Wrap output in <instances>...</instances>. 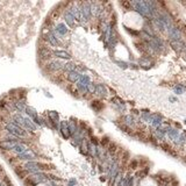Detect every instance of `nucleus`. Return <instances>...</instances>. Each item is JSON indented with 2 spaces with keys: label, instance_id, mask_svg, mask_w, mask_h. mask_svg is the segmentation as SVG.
Returning <instances> with one entry per match:
<instances>
[{
  "label": "nucleus",
  "instance_id": "obj_1",
  "mask_svg": "<svg viewBox=\"0 0 186 186\" xmlns=\"http://www.w3.org/2000/svg\"><path fill=\"white\" fill-rule=\"evenodd\" d=\"M65 62L60 60V59H57V58H51L49 59L48 62L43 64V70L48 73H56L58 71H62L63 70V65H64Z\"/></svg>",
  "mask_w": 186,
  "mask_h": 186
},
{
  "label": "nucleus",
  "instance_id": "obj_2",
  "mask_svg": "<svg viewBox=\"0 0 186 186\" xmlns=\"http://www.w3.org/2000/svg\"><path fill=\"white\" fill-rule=\"evenodd\" d=\"M130 5H131V7L137 12V13L141 15V16H143V18H147V19H152L151 18V14H150V12H149V9H148V7H147V5H145V3L144 1H131L130 3Z\"/></svg>",
  "mask_w": 186,
  "mask_h": 186
},
{
  "label": "nucleus",
  "instance_id": "obj_3",
  "mask_svg": "<svg viewBox=\"0 0 186 186\" xmlns=\"http://www.w3.org/2000/svg\"><path fill=\"white\" fill-rule=\"evenodd\" d=\"M166 32H168V35L170 37V41H179L181 40V32H180V28L172 24L169 28H166Z\"/></svg>",
  "mask_w": 186,
  "mask_h": 186
},
{
  "label": "nucleus",
  "instance_id": "obj_4",
  "mask_svg": "<svg viewBox=\"0 0 186 186\" xmlns=\"http://www.w3.org/2000/svg\"><path fill=\"white\" fill-rule=\"evenodd\" d=\"M23 129L27 130L28 133H35L37 130V126L32 121V119H29L28 116H23Z\"/></svg>",
  "mask_w": 186,
  "mask_h": 186
},
{
  "label": "nucleus",
  "instance_id": "obj_5",
  "mask_svg": "<svg viewBox=\"0 0 186 186\" xmlns=\"http://www.w3.org/2000/svg\"><path fill=\"white\" fill-rule=\"evenodd\" d=\"M90 5L91 3L89 1H83L80 3V9H81V13H83V16H84V20L85 21H89L91 20V8H90Z\"/></svg>",
  "mask_w": 186,
  "mask_h": 186
},
{
  "label": "nucleus",
  "instance_id": "obj_6",
  "mask_svg": "<svg viewBox=\"0 0 186 186\" xmlns=\"http://www.w3.org/2000/svg\"><path fill=\"white\" fill-rule=\"evenodd\" d=\"M53 57L57 58V59H68L70 60L72 57H71V54L66 50H62V49H55L53 50Z\"/></svg>",
  "mask_w": 186,
  "mask_h": 186
},
{
  "label": "nucleus",
  "instance_id": "obj_7",
  "mask_svg": "<svg viewBox=\"0 0 186 186\" xmlns=\"http://www.w3.org/2000/svg\"><path fill=\"white\" fill-rule=\"evenodd\" d=\"M63 76H64L66 81L72 83V84H77L79 78H80V76H81V73H79L77 71H72V72H65Z\"/></svg>",
  "mask_w": 186,
  "mask_h": 186
},
{
  "label": "nucleus",
  "instance_id": "obj_8",
  "mask_svg": "<svg viewBox=\"0 0 186 186\" xmlns=\"http://www.w3.org/2000/svg\"><path fill=\"white\" fill-rule=\"evenodd\" d=\"M59 133L65 140H69L71 137V134H70V130L68 127V121H60L59 122Z\"/></svg>",
  "mask_w": 186,
  "mask_h": 186
},
{
  "label": "nucleus",
  "instance_id": "obj_9",
  "mask_svg": "<svg viewBox=\"0 0 186 186\" xmlns=\"http://www.w3.org/2000/svg\"><path fill=\"white\" fill-rule=\"evenodd\" d=\"M90 8H91V16L92 18H99V15H100V13L104 11V7L98 4V3H91L90 5Z\"/></svg>",
  "mask_w": 186,
  "mask_h": 186
},
{
  "label": "nucleus",
  "instance_id": "obj_10",
  "mask_svg": "<svg viewBox=\"0 0 186 186\" xmlns=\"http://www.w3.org/2000/svg\"><path fill=\"white\" fill-rule=\"evenodd\" d=\"M165 128V133H166V135H168V137L170 139V140H172L173 142H176L177 140H178V137H179V130L178 129H176V128H172V127H170V126H168V127H164Z\"/></svg>",
  "mask_w": 186,
  "mask_h": 186
},
{
  "label": "nucleus",
  "instance_id": "obj_11",
  "mask_svg": "<svg viewBox=\"0 0 186 186\" xmlns=\"http://www.w3.org/2000/svg\"><path fill=\"white\" fill-rule=\"evenodd\" d=\"M63 18H64V21H65V24L68 27H74L76 26V20H74V18L71 15V13L68 11V7L64 9L63 12Z\"/></svg>",
  "mask_w": 186,
  "mask_h": 186
},
{
  "label": "nucleus",
  "instance_id": "obj_12",
  "mask_svg": "<svg viewBox=\"0 0 186 186\" xmlns=\"http://www.w3.org/2000/svg\"><path fill=\"white\" fill-rule=\"evenodd\" d=\"M35 157H36V155L32 149H27L24 152L18 155V159H20V160H29V162H32L33 159H35Z\"/></svg>",
  "mask_w": 186,
  "mask_h": 186
},
{
  "label": "nucleus",
  "instance_id": "obj_13",
  "mask_svg": "<svg viewBox=\"0 0 186 186\" xmlns=\"http://www.w3.org/2000/svg\"><path fill=\"white\" fill-rule=\"evenodd\" d=\"M150 123H151V126L155 127V128L160 127V126H162V123H163V118H162V115H159V114H151Z\"/></svg>",
  "mask_w": 186,
  "mask_h": 186
},
{
  "label": "nucleus",
  "instance_id": "obj_14",
  "mask_svg": "<svg viewBox=\"0 0 186 186\" xmlns=\"http://www.w3.org/2000/svg\"><path fill=\"white\" fill-rule=\"evenodd\" d=\"M98 97H100V98H106L108 92H107V89H106V86L103 85V84H95V93Z\"/></svg>",
  "mask_w": 186,
  "mask_h": 186
},
{
  "label": "nucleus",
  "instance_id": "obj_15",
  "mask_svg": "<svg viewBox=\"0 0 186 186\" xmlns=\"http://www.w3.org/2000/svg\"><path fill=\"white\" fill-rule=\"evenodd\" d=\"M18 144V142H12V141H0V149L4 151L13 150V148Z\"/></svg>",
  "mask_w": 186,
  "mask_h": 186
},
{
  "label": "nucleus",
  "instance_id": "obj_16",
  "mask_svg": "<svg viewBox=\"0 0 186 186\" xmlns=\"http://www.w3.org/2000/svg\"><path fill=\"white\" fill-rule=\"evenodd\" d=\"M170 45H171V48H172L175 51L181 53V51L184 50L185 43H184L181 40H179V41H170Z\"/></svg>",
  "mask_w": 186,
  "mask_h": 186
},
{
  "label": "nucleus",
  "instance_id": "obj_17",
  "mask_svg": "<svg viewBox=\"0 0 186 186\" xmlns=\"http://www.w3.org/2000/svg\"><path fill=\"white\" fill-rule=\"evenodd\" d=\"M68 127H69V130H70V134H71V137L76 134L79 129V126H78V122L76 120L71 119L70 121H68Z\"/></svg>",
  "mask_w": 186,
  "mask_h": 186
},
{
  "label": "nucleus",
  "instance_id": "obj_18",
  "mask_svg": "<svg viewBox=\"0 0 186 186\" xmlns=\"http://www.w3.org/2000/svg\"><path fill=\"white\" fill-rule=\"evenodd\" d=\"M14 107H15V110L21 114L26 110L27 105H26V101H23V100H14Z\"/></svg>",
  "mask_w": 186,
  "mask_h": 186
},
{
  "label": "nucleus",
  "instance_id": "obj_19",
  "mask_svg": "<svg viewBox=\"0 0 186 186\" xmlns=\"http://www.w3.org/2000/svg\"><path fill=\"white\" fill-rule=\"evenodd\" d=\"M26 114L28 115V118L29 119H32V121H35L37 118H39V114H37V112H36V109L35 108H33V107H30V106H27L26 107Z\"/></svg>",
  "mask_w": 186,
  "mask_h": 186
},
{
  "label": "nucleus",
  "instance_id": "obj_20",
  "mask_svg": "<svg viewBox=\"0 0 186 186\" xmlns=\"http://www.w3.org/2000/svg\"><path fill=\"white\" fill-rule=\"evenodd\" d=\"M76 66H77V64L76 63H73V62H71V60H69V62H65L64 63V65H63V71L64 73L65 72H72V71H76Z\"/></svg>",
  "mask_w": 186,
  "mask_h": 186
},
{
  "label": "nucleus",
  "instance_id": "obj_21",
  "mask_svg": "<svg viewBox=\"0 0 186 186\" xmlns=\"http://www.w3.org/2000/svg\"><path fill=\"white\" fill-rule=\"evenodd\" d=\"M135 119L133 115H126L125 118H123V125H126L127 127H129L130 129L135 127Z\"/></svg>",
  "mask_w": 186,
  "mask_h": 186
},
{
  "label": "nucleus",
  "instance_id": "obj_22",
  "mask_svg": "<svg viewBox=\"0 0 186 186\" xmlns=\"http://www.w3.org/2000/svg\"><path fill=\"white\" fill-rule=\"evenodd\" d=\"M165 135H166V133H165V128H164V127H158V128H156V130H155L156 140L163 141L164 137H165Z\"/></svg>",
  "mask_w": 186,
  "mask_h": 186
},
{
  "label": "nucleus",
  "instance_id": "obj_23",
  "mask_svg": "<svg viewBox=\"0 0 186 186\" xmlns=\"http://www.w3.org/2000/svg\"><path fill=\"white\" fill-rule=\"evenodd\" d=\"M27 149H28V148H27L26 144H23V143H18V144L13 148V150H12V151H13L14 154H16V155H20V154H22V152L26 151Z\"/></svg>",
  "mask_w": 186,
  "mask_h": 186
},
{
  "label": "nucleus",
  "instance_id": "obj_24",
  "mask_svg": "<svg viewBox=\"0 0 186 186\" xmlns=\"http://www.w3.org/2000/svg\"><path fill=\"white\" fill-rule=\"evenodd\" d=\"M78 83H80L81 85H84V86H86V87H87V86H89L92 81H91V78H90L89 74H81L80 78H79V80H78Z\"/></svg>",
  "mask_w": 186,
  "mask_h": 186
},
{
  "label": "nucleus",
  "instance_id": "obj_25",
  "mask_svg": "<svg viewBox=\"0 0 186 186\" xmlns=\"http://www.w3.org/2000/svg\"><path fill=\"white\" fill-rule=\"evenodd\" d=\"M91 107L95 110V112H99V110H101L104 108V104L101 101H99V100H93L91 103Z\"/></svg>",
  "mask_w": 186,
  "mask_h": 186
},
{
  "label": "nucleus",
  "instance_id": "obj_26",
  "mask_svg": "<svg viewBox=\"0 0 186 186\" xmlns=\"http://www.w3.org/2000/svg\"><path fill=\"white\" fill-rule=\"evenodd\" d=\"M89 154H91V156H93V157H97L98 156V147L89 143Z\"/></svg>",
  "mask_w": 186,
  "mask_h": 186
},
{
  "label": "nucleus",
  "instance_id": "obj_27",
  "mask_svg": "<svg viewBox=\"0 0 186 186\" xmlns=\"http://www.w3.org/2000/svg\"><path fill=\"white\" fill-rule=\"evenodd\" d=\"M116 150H118V147H116V144L114 143V142H110L109 144H108V154H110V155H114L115 152H116Z\"/></svg>",
  "mask_w": 186,
  "mask_h": 186
},
{
  "label": "nucleus",
  "instance_id": "obj_28",
  "mask_svg": "<svg viewBox=\"0 0 186 186\" xmlns=\"http://www.w3.org/2000/svg\"><path fill=\"white\" fill-rule=\"evenodd\" d=\"M14 171L16 172V175H18L20 178H23V176L26 175V170H24L22 166H15V168H14Z\"/></svg>",
  "mask_w": 186,
  "mask_h": 186
},
{
  "label": "nucleus",
  "instance_id": "obj_29",
  "mask_svg": "<svg viewBox=\"0 0 186 186\" xmlns=\"http://www.w3.org/2000/svg\"><path fill=\"white\" fill-rule=\"evenodd\" d=\"M175 143L178 144V145H184V144H186V134H180L179 137H178V140H177Z\"/></svg>",
  "mask_w": 186,
  "mask_h": 186
},
{
  "label": "nucleus",
  "instance_id": "obj_30",
  "mask_svg": "<svg viewBox=\"0 0 186 186\" xmlns=\"http://www.w3.org/2000/svg\"><path fill=\"white\" fill-rule=\"evenodd\" d=\"M175 92L177 93V94H181V93H184L185 92V86L184 85H181V84H178L177 86H175Z\"/></svg>",
  "mask_w": 186,
  "mask_h": 186
},
{
  "label": "nucleus",
  "instance_id": "obj_31",
  "mask_svg": "<svg viewBox=\"0 0 186 186\" xmlns=\"http://www.w3.org/2000/svg\"><path fill=\"white\" fill-rule=\"evenodd\" d=\"M100 143H101V145H103V147H108V144L110 143L109 137H108V136H104V137L100 140Z\"/></svg>",
  "mask_w": 186,
  "mask_h": 186
},
{
  "label": "nucleus",
  "instance_id": "obj_32",
  "mask_svg": "<svg viewBox=\"0 0 186 186\" xmlns=\"http://www.w3.org/2000/svg\"><path fill=\"white\" fill-rule=\"evenodd\" d=\"M87 93H91V94H94L95 93V84L94 83H91L87 86Z\"/></svg>",
  "mask_w": 186,
  "mask_h": 186
},
{
  "label": "nucleus",
  "instance_id": "obj_33",
  "mask_svg": "<svg viewBox=\"0 0 186 186\" xmlns=\"http://www.w3.org/2000/svg\"><path fill=\"white\" fill-rule=\"evenodd\" d=\"M126 30H127L129 34H131L133 36H135V37H137V36H140V35H141V33H140V32H136V30L129 29V28H127V27H126Z\"/></svg>",
  "mask_w": 186,
  "mask_h": 186
},
{
  "label": "nucleus",
  "instance_id": "obj_34",
  "mask_svg": "<svg viewBox=\"0 0 186 186\" xmlns=\"http://www.w3.org/2000/svg\"><path fill=\"white\" fill-rule=\"evenodd\" d=\"M160 148H163V150H165V151H170L171 150V147L168 143H165V142L160 143Z\"/></svg>",
  "mask_w": 186,
  "mask_h": 186
},
{
  "label": "nucleus",
  "instance_id": "obj_35",
  "mask_svg": "<svg viewBox=\"0 0 186 186\" xmlns=\"http://www.w3.org/2000/svg\"><path fill=\"white\" fill-rule=\"evenodd\" d=\"M115 63L120 66V68H123V69H126L127 68V63H126V62H122V60H115Z\"/></svg>",
  "mask_w": 186,
  "mask_h": 186
},
{
  "label": "nucleus",
  "instance_id": "obj_36",
  "mask_svg": "<svg viewBox=\"0 0 186 186\" xmlns=\"http://www.w3.org/2000/svg\"><path fill=\"white\" fill-rule=\"evenodd\" d=\"M121 6H123L126 9H130V8H131L130 3H128V1H123V3H121Z\"/></svg>",
  "mask_w": 186,
  "mask_h": 186
},
{
  "label": "nucleus",
  "instance_id": "obj_37",
  "mask_svg": "<svg viewBox=\"0 0 186 186\" xmlns=\"http://www.w3.org/2000/svg\"><path fill=\"white\" fill-rule=\"evenodd\" d=\"M130 168L131 169H136V168H137V160H131V162H130Z\"/></svg>",
  "mask_w": 186,
  "mask_h": 186
},
{
  "label": "nucleus",
  "instance_id": "obj_38",
  "mask_svg": "<svg viewBox=\"0 0 186 186\" xmlns=\"http://www.w3.org/2000/svg\"><path fill=\"white\" fill-rule=\"evenodd\" d=\"M170 100H171V101H176L177 99H176V98H173V97H171V98H170Z\"/></svg>",
  "mask_w": 186,
  "mask_h": 186
},
{
  "label": "nucleus",
  "instance_id": "obj_39",
  "mask_svg": "<svg viewBox=\"0 0 186 186\" xmlns=\"http://www.w3.org/2000/svg\"><path fill=\"white\" fill-rule=\"evenodd\" d=\"M183 51H185V54H186V44H185V47H184V50Z\"/></svg>",
  "mask_w": 186,
  "mask_h": 186
},
{
  "label": "nucleus",
  "instance_id": "obj_40",
  "mask_svg": "<svg viewBox=\"0 0 186 186\" xmlns=\"http://www.w3.org/2000/svg\"><path fill=\"white\" fill-rule=\"evenodd\" d=\"M185 59H186V57H185Z\"/></svg>",
  "mask_w": 186,
  "mask_h": 186
}]
</instances>
